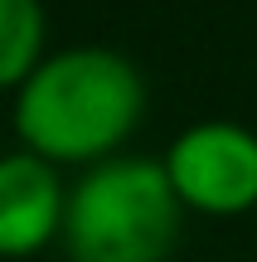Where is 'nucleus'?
<instances>
[{
	"label": "nucleus",
	"instance_id": "nucleus-4",
	"mask_svg": "<svg viewBox=\"0 0 257 262\" xmlns=\"http://www.w3.org/2000/svg\"><path fill=\"white\" fill-rule=\"evenodd\" d=\"M63 214H68V185L58 165L10 150L0 156V257L25 262L39 257L49 243L63 238Z\"/></svg>",
	"mask_w": 257,
	"mask_h": 262
},
{
	"label": "nucleus",
	"instance_id": "nucleus-3",
	"mask_svg": "<svg viewBox=\"0 0 257 262\" xmlns=\"http://www.w3.org/2000/svg\"><path fill=\"white\" fill-rule=\"evenodd\" d=\"M184 214L238 219L257 209V131L228 117L190 122L160 156Z\"/></svg>",
	"mask_w": 257,
	"mask_h": 262
},
{
	"label": "nucleus",
	"instance_id": "nucleus-5",
	"mask_svg": "<svg viewBox=\"0 0 257 262\" xmlns=\"http://www.w3.org/2000/svg\"><path fill=\"white\" fill-rule=\"evenodd\" d=\"M44 0H0V93H19L25 78L49 58Z\"/></svg>",
	"mask_w": 257,
	"mask_h": 262
},
{
	"label": "nucleus",
	"instance_id": "nucleus-1",
	"mask_svg": "<svg viewBox=\"0 0 257 262\" xmlns=\"http://www.w3.org/2000/svg\"><path fill=\"white\" fill-rule=\"evenodd\" d=\"M146 117V78L112 44L54 49L15 93L10 122L19 150L49 165H102L122 156Z\"/></svg>",
	"mask_w": 257,
	"mask_h": 262
},
{
	"label": "nucleus",
	"instance_id": "nucleus-2",
	"mask_svg": "<svg viewBox=\"0 0 257 262\" xmlns=\"http://www.w3.org/2000/svg\"><path fill=\"white\" fill-rule=\"evenodd\" d=\"M184 204L155 156H112L68 185V262H170Z\"/></svg>",
	"mask_w": 257,
	"mask_h": 262
}]
</instances>
